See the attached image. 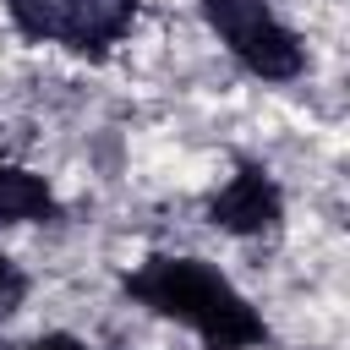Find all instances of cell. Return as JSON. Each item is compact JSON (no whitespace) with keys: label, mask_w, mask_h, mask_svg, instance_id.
<instances>
[{"label":"cell","mask_w":350,"mask_h":350,"mask_svg":"<svg viewBox=\"0 0 350 350\" xmlns=\"http://www.w3.org/2000/svg\"><path fill=\"white\" fill-rule=\"evenodd\" d=\"M126 295L142 301L159 317L186 323L208 350H257V345H268V323L202 257H148L137 273H126Z\"/></svg>","instance_id":"1"},{"label":"cell","mask_w":350,"mask_h":350,"mask_svg":"<svg viewBox=\"0 0 350 350\" xmlns=\"http://www.w3.org/2000/svg\"><path fill=\"white\" fill-rule=\"evenodd\" d=\"M202 22L224 38V49L262 82H295L306 71L301 38L268 11V0H197Z\"/></svg>","instance_id":"2"},{"label":"cell","mask_w":350,"mask_h":350,"mask_svg":"<svg viewBox=\"0 0 350 350\" xmlns=\"http://www.w3.org/2000/svg\"><path fill=\"white\" fill-rule=\"evenodd\" d=\"M22 38L66 44L77 55H104L137 16V0H5Z\"/></svg>","instance_id":"3"},{"label":"cell","mask_w":350,"mask_h":350,"mask_svg":"<svg viewBox=\"0 0 350 350\" xmlns=\"http://www.w3.org/2000/svg\"><path fill=\"white\" fill-rule=\"evenodd\" d=\"M208 219L230 235H268L284 219V191L262 164H241L213 197H208Z\"/></svg>","instance_id":"4"},{"label":"cell","mask_w":350,"mask_h":350,"mask_svg":"<svg viewBox=\"0 0 350 350\" xmlns=\"http://www.w3.org/2000/svg\"><path fill=\"white\" fill-rule=\"evenodd\" d=\"M49 219H60L49 180L22 164H0V224H49Z\"/></svg>","instance_id":"5"},{"label":"cell","mask_w":350,"mask_h":350,"mask_svg":"<svg viewBox=\"0 0 350 350\" xmlns=\"http://www.w3.org/2000/svg\"><path fill=\"white\" fill-rule=\"evenodd\" d=\"M22 301H27V273L0 252V317H11Z\"/></svg>","instance_id":"6"},{"label":"cell","mask_w":350,"mask_h":350,"mask_svg":"<svg viewBox=\"0 0 350 350\" xmlns=\"http://www.w3.org/2000/svg\"><path fill=\"white\" fill-rule=\"evenodd\" d=\"M11 350H88L82 339L71 334H44V339H27V345H11Z\"/></svg>","instance_id":"7"}]
</instances>
